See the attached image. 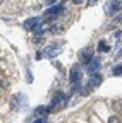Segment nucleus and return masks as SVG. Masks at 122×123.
I'll list each match as a JSON object with an SVG mask.
<instances>
[{
  "mask_svg": "<svg viewBox=\"0 0 122 123\" xmlns=\"http://www.w3.org/2000/svg\"><path fill=\"white\" fill-rule=\"evenodd\" d=\"M93 60V48H83L81 51H79V62L81 63H84V65H89V62Z\"/></svg>",
  "mask_w": 122,
  "mask_h": 123,
  "instance_id": "nucleus-1",
  "label": "nucleus"
},
{
  "mask_svg": "<svg viewBox=\"0 0 122 123\" xmlns=\"http://www.w3.org/2000/svg\"><path fill=\"white\" fill-rule=\"evenodd\" d=\"M40 24H41V21H40L38 17H31V19H28V21L24 22V29H28V31H36V29L40 27Z\"/></svg>",
  "mask_w": 122,
  "mask_h": 123,
  "instance_id": "nucleus-2",
  "label": "nucleus"
},
{
  "mask_svg": "<svg viewBox=\"0 0 122 123\" xmlns=\"http://www.w3.org/2000/svg\"><path fill=\"white\" fill-rule=\"evenodd\" d=\"M71 82L72 84H79V80H81V70H79V67H72L71 68Z\"/></svg>",
  "mask_w": 122,
  "mask_h": 123,
  "instance_id": "nucleus-3",
  "label": "nucleus"
},
{
  "mask_svg": "<svg viewBox=\"0 0 122 123\" xmlns=\"http://www.w3.org/2000/svg\"><path fill=\"white\" fill-rule=\"evenodd\" d=\"M58 12H62V4H57V5H53V7H50V9H47L45 15H47V17H53V15H57Z\"/></svg>",
  "mask_w": 122,
  "mask_h": 123,
  "instance_id": "nucleus-4",
  "label": "nucleus"
},
{
  "mask_svg": "<svg viewBox=\"0 0 122 123\" xmlns=\"http://www.w3.org/2000/svg\"><path fill=\"white\" fill-rule=\"evenodd\" d=\"M101 84V75L100 74H93V77H91V80L88 82V87H96Z\"/></svg>",
  "mask_w": 122,
  "mask_h": 123,
  "instance_id": "nucleus-5",
  "label": "nucleus"
},
{
  "mask_svg": "<svg viewBox=\"0 0 122 123\" xmlns=\"http://www.w3.org/2000/svg\"><path fill=\"white\" fill-rule=\"evenodd\" d=\"M48 111H50V110H48L47 106H38L36 110H35V116H43V115L47 116V113H48Z\"/></svg>",
  "mask_w": 122,
  "mask_h": 123,
  "instance_id": "nucleus-6",
  "label": "nucleus"
},
{
  "mask_svg": "<svg viewBox=\"0 0 122 123\" xmlns=\"http://www.w3.org/2000/svg\"><path fill=\"white\" fill-rule=\"evenodd\" d=\"M98 51H103V53H107V51H110V46L107 44L105 41H100V43H98Z\"/></svg>",
  "mask_w": 122,
  "mask_h": 123,
  "instance_id": "nucleus-7",
  "label": "nucleus"
},
{
  "mask_svg": "<svg viewBox=\"0 0 122 123\" xmlns=\"http://www.w3.org/2000/svg\"><path fill=\"white\" fill-rule=\"evenodd\" d=\"M91 62H93V63H89V65H88V68H89V70H95V68H98V67H100V60H95V58H93Z\"/></svg>",
  "mask_w": 122,
  "mask_h": 123,
  "instance_id": "nucleus-8",
  "label": "nucleus"
},
{
  "mask_svg": "<svg viewBox=\"0 0 122 123\" xmlns=\"http://www.w3.org/2000/svg\"><path fill=\"white\" fill-rule=\"evenodd\" d=\"M114 75H122V65L114 67Z\"/></svg>",
  "mask_w": 122,
  "mask_h": 123,
  "instance_id": "nucleus-9",
  "label": "nucleus"
},
{
  "mask_svg": "<svg viewBox=\"0 0 122 123\" xmlns=\"http://www.w3.org/2000/svg\"><path fill=\"white\" fill-rule=\"evenodd\" d=\"M5 87H7V82H5V80H2V79H0V94H2V92L5 91Z\"/></svg>",
  "mask_w": 122,
  "mask_h": 123,
  "instance_id": "nucleus-10",
  "label": "nucleus"
},
{
  "mask_svg": "<svg viewBox=\"0 0 122 123\" xmlns=\"http://www.w3.org/2000/svg\"><path fill=\"white\" fill-rule=\"evenodd\" d=\"M108 123H120V120H119L117 116H110V118H108Z\"/></svg>",
  "mask_w": 122,
  "mask_h": 123,
  "instance_id": "nucleus-11",
  "label": "nucleus"
},
{
  "mask_svg": "<svg viewBox=\"0 0 122 123\" xmlns=\"http://www.w3.org/2000/svg\"><path fill=\"white\" fill-rule=\"evenodd\" d=\"M35 123H47V118H45V116H41V118H38Z\"/></svg>",
  "mask_w": 122,
  "mask_h": 123,
  "instance_id": "nucleus-12",
  "label": "nucleus"
},
{
  "mask_svg": "<svg viewBox=\"0 0 122 123\" xmlns=\"http://www.w3.org/2000/svg\"><path fill=\"white\" fill-rule=\"evenodd\" d=\"M98 2V0H88V7H91V5H95Z\"/></svg>",
  "mask_w": 122,
  "mask_h": 123,
  "instance_id": "nucleus-13",
  "label": "nucleus"
},
{
  "mask_svg": "<svg viewBox=\"0 0 122 123\" xmlns=\"http://www.w3.org/2000/svg\"><path fill=\"white\" fill-rule=\"evenodd\" d=\"M2 2H4V0H0V4H2Z\"/></svg>",
  "mask_w": 122,
  "mask_h": 123,
  "instance_id": "nucleus-14",
  "label": "nucleus"
}]
</instances>
